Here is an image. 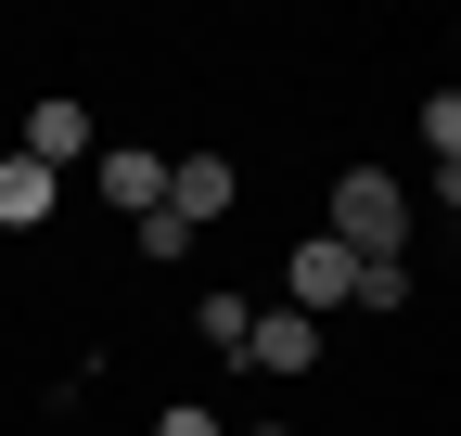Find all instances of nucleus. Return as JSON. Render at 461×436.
I'll return each instance as SVG.
<instances>
[{
    "mask_svg": "<svg viewBox=\"0 0 461 436\" xmlns=\"http://www.w3.org/2000/svg\"><path fill=\"white\" fill-rule=\"evenodd\" d=\"M397 232H411V193H397L384 168H346L333 180V244L346 257H397Z\"/></svg>",
    "mask_w": 461,
    "mask_h": 436,
    "instance_id": "obj_1",
    "label": "nucleus"
},
{
    "mask_svg": "<svg viewBox=\"0 0 461 436\" xmlns=\"http://www.w3.org/2000/svg\"><path fill=\"white\" fill-rule=\"evenodd\" d=\"M90 180H103L115 218H154V205H167V154H154V141H90Z\"/></svg>",
    "mask_w": 461,
    "mask_h": 436,
    "instance_id": "obj_2",
    "label": "nucleus"
},
{
    "mask_svg": "<svg viewBox=\"0 0 461 436\" xmlns=\"http://www.w3.org/2000/svg\"><path fill=\"white\" fill-rule=\"evenodd\" d=\"M346 283H359V257L321 232V244H295V269H282V308H295V321H333V308H346Z\"/></svg>",
    "mask_w": 461,
    "mask_h": 436,
    "instance_id": "obj_3",
    "label": "nucleus"
},
{
    "mask_svg": "<svg viewBox=\"0 0 461 436\" xmlns=\"http://www.w3.org/2000/svg\"><path fill=\"white\" fill-rule=\"evenodd\" d=\"M244 359H257V372H321V321L257 308V321H244Z\"/></svg>",
    "mask_w": 461,
    "mask_h": 436,
    "instance_id": "obj_4",
    "label": "nucleus"
},
{
    "mask_svg": "<svg viewBox=\"0 0 461 436\" xmlns=\"http://www.w3.org/2000/svg\"><path fill=\"white\" fill-rule=\"evenodd\" d=\"M167 218H180V232L230 218V154H180V168H167Z\"/></svg>",
    "mask_w": 461,
    "mask_h": 436,
    "instance_id": "obj_5",
    "label": "nucleus"
},
{
    "mask_svg": "<svg viewBox=\"0 0 461 436\" xmlns=\"http://www.w3.org/2000/svg\"><path fill=\"white\" fill-rule=\"evenodd\" d=\"M77 154H90V103H65V90H51L39 116H26V168H51V180H65Z\"/></svg>",
    "mask_w": 461,
    "mask_h": 436,
    "instance_id": "obj_6",
    "label": "nucleus"
},
{
    "mask_svg": "<svg viewBox=\"0 0 461 436\" xmlns=\"http://www.w3.org/2000/svg\"><path fill=\"white\" fill-rule=\"evenodd\" d=\"M51 205H65V180H51V168H26V154H0V232H39Z\"/></svg>",
    "mask_w": 461,
    "mask_h": 436,
    "instance_id": "obj_7",
    "label": "nucleus"
},
{
    "mask_svg": "<svg viewBox=\"0 0 461 436\" xmlns=\"http://www.w3.org/2000/svg\"><path fill=\"white\" fill-rule=\"evenodd\" d=\"M346 308L397 321V308H411V257H359V283H346Z\"/></svg>",
    "mask_w": 461,
    "mask_h": 436,
    "instance_id": "obj_8",
    "label": "nucleus"
},
{
    "mask_svg": "<svg viewBox=\"0 0 461 436\" xmlns=\"http://www.w3.org/2000/svg\"><path fill=\"white\" fill-rule=\"evenodd\" d=\"M244 321H257L244 295H205V308H193V334H205V347H230V359H244Z\"/></svg>",
    "mask_w": 461,
    "mask_h": 436,
    "instance_id": "obj_9",
    "label": "nucleus"
},
{
    "mask_svg": "<svg viewBox=\"0 0 461 436\" xmlns=\"http://www.w3.org/2000/svg\"><path fill=\"white\" fill-rule=\"evenodd\" d=\"M154 436H230V423H218L205 398H167V411H154Z\"/></svg>",
    "mask_w": 461,
    "mask_h": 436,
    "instance_id": "obj_10",
    "label": "nucleus"
}]
</instances>
